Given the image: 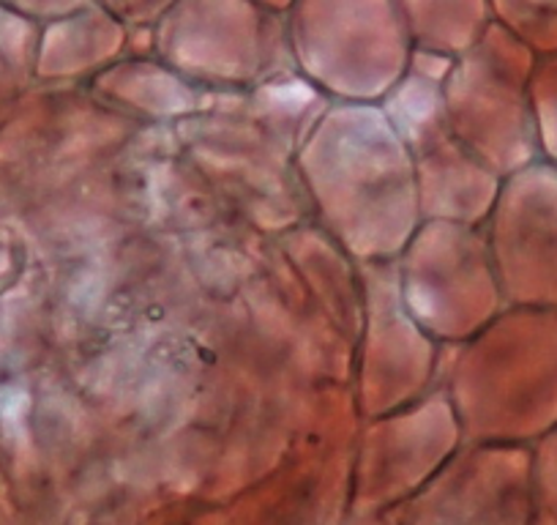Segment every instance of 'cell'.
<instances>
[{"instance_id": "30bf717a", "label": "cell", "mask_w": 557, "mask_h": 525, "mask_svg": "<svg viewBox=\"0 0 557 525\" xmlns=\"http://www.w3.org/2000/svg\"><path fill=\"white\" fill-rule=\"evenodd\" d=\"M17 262H20L17 249L0 241V296L17 285V282H14L17 280Z\"/></svg>"}, {"instance_id": "52a82bcc", "label": "cell", "mask_w": 557, "mask_h": 525, "mask_svg": "<svg viewBox=\"0 0 557 525\" xmlns=\"http://www.w3.org/2000/svg\"><path fill=\"white\" fill-rule=\"evenodd\" d=\"M530 107H533L535 148L544 162L557 168V52L539 56L530 80Z\"/></svg>"}, {"instance_id": "6da1fadb", "label": "cell", "mask_w": 557, "mask_h": 525, "mask_svg": "<svg viewBox=\"0 0 557 525\" xmlns=\"http://www.w3.org/2000/svg\"><path fill=\"white\" fill-rule=\"evenodd\" d=\"M287 39L314 69L380 74L399 66L410 36L394 0H296Z\"/></svg>"}, {"instance_id": "277c9868", "label": "cell", "mask_w": 557, "mask_h": 525, "mask_svg": "<svg viewBox=\"0 0 557 525\" xmlns=\"http://www.w3.org/2000/svg\"><path fill=\"white\" fill-rule=\"evenodd\" d=\"M407 36L432 50H468L490 28L486 0H394Z\"/></svg>"}, {"instance_id": "8fae6325", "label": "cell", "mask_w": 557, "mask_h": 525, "mask_svg": "<svg viewBox=\"0 0 557 525\" xmlns=\"http://www.w3.org/2000/svg\"><path fill=\"white\" fill-rule=\"evenodd\" d=\"M251 3H257V7L265 9V12L278 14V12H290L296 0H251Z\"/></svg>"}, {"instance_id": "7a4b0ae2", "label": "cell", "mask_w": 557, "mask_h": 525, "mask_svg": "<svg viewBox=\"0 0 557 525\" xmlns=\"http://www.w3.org/2000/svg\"><path fill=\"white\" fill-rule=\"evenodd\" d=\"M511 291L524 307L557 309V168L533 164L513 186L511 222H506V260Z\"/></svg>"}, {"instance_id": "8992f818", "label": "cell", "mask_w": 557, "mask_h": 525, "mask_svg": "<svg viewBox=\"0 0 557 525\" xmlns=\"http://www.w3.org/2000/svg\"><path fill=\"white\" fill-rule=\"evenodd\" d=\"M492 23L506 28L535 56L557 52V0H486Z\"/></svg>"}, {"instance_id": "ba28073f", "label": "cell", "mask_w": 557, "mask_h": 525, "mask_svg": "<svg viewBox=\"0 0 557 525\" xmlns=\"http://www.w3.org/2000/svg\"><path fill=\"white\" fill-rule=\"evenodd\" d=\"M121 25H157L178 0H96Z\"/></svg>"}, {"instance_id": "9c48e42d", "label": "cell", "mask_w": 557, "mask_h": 525, "mask_svg": "<svg viewBox=\"0 0 557 525\" xmlns=\"http://www.w3.org/2000/svg\"><path fill=\"white\" fill-rule=\"evenodd\" d=\"M85 3H90V0H0V9H9V12L41 25L47 20L74 12V9L85 7Z\"/></svg>"}, {"instance_id": "5b68a950", "label": "cell", "mask_w": 557, "mask_h": 525, "mask_svg": "<svg viewBox=\"0 0 557 525\" xmlns=\"http://www.w3.org/2000/svg\"><path fill=\"white\" fill-rule=\"evenodd\" d=\"M39 23L0 9V123L30 88L34 80V50Z\"/></svg>"}, {"instance_id": "3957f363", "label": "cell", "mask_w": 557, "mask_h": 525, "mask_svg": "<svg viewBox=\"0 0 557 525\" xmlns=\"http://www.w3.org/2000/svg\"><path fill=\"white\" fill-rule=\"evenodd\" d=\"M123 25L96 0L39 25L34 80H58L117 50Z\"/></svg>"}]
</instances>
